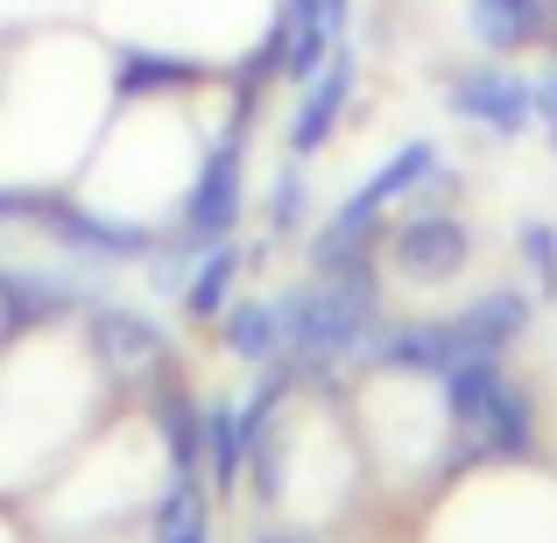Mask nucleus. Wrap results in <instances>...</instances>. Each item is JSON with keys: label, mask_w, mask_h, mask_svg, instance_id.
Wrapping results in <instances>:
<instances>
[{"label": "nucleus", "mask_w": 557, "mask_h": 543, "mask_svg": "<svg viewBox=\"0 0 557 543\" xmlns=\"http://www.w3.org/2000/svg\"><path fill=\"white\" fill-rule=\"evenodd\" d=\"M275 318H283L289 374H325V367L368 354V340L381 332L374 261H354V269H332V275H318V283L283 289V297H275Z\"/></svg>", "instance_id": "obj_1"}, {"label": "nucleus", "mask_w": 557, "mask_h": 543, "mask_svg": "<svg viewBox=\"0 0 557 543\" xmlns=\"http://www.w3.org/2000/svg\"><path fill=\"white\" fill-rule=\"evenodd\" d=\"M240 205H247V135H219L212 149L198 156V177L184 184L177 198V226L163 233L184 261H198L205 247L233 240L240 226Z\"/></svg>", "instance_id": "obj_2"}, {"label": "nucleus", "mask_w": 557, "mask_h": 543, "mask_svg": "<svg viewBox=\"0 0 557 543\" xmlns=\"http://www.w3.org/2000/svg\"><path fill=\"white\" fill-rule=\"evenodd\" d=\"M36 226L50 233L64 255H85V261H149L156 255V240L163 233H149L141 219H113V212H92V205H78V198H64V190H50L42 198V212H36Z\"/></svg>", "instance_id": "obj_3"}, {"label": "nucleus", "mask_w": 557, "mask_h": 543, "mask_svg": "<svg viewBox=\"0 0 557 543\" xmlns=\"http://www.w3.org/2000/svg\"><path fill=\"white\" fill-rule=\"evenodd\" d=\"M445 107L459 113V121L487 127V135L516 141V135H530V127H536V85L494 57V64H466L459 78L445 85Z\"/></svg>", "instance_id": "obj_4"}, {"label": "nucleus", "mask_w": 557, "mask_h": 543, "mask_svg": "<svg viewBox=\"0 0 557 543\" xmlns=\"http://www.w3.org/2000/svg\"><path fill=\"white\" fill-rule=\"evenodd\" d=\"M354 85H360V57H354V42H332V57H325V71H318L311 85H297V113H289V156L297 163H311L318 149H325L332 135H339V121H346V107H354Z\"/></svg>", "instance_id": "obj_5"}, {"label": "nucleus", "mask_w": 557, "mask_h": 543, "mask_svg": "<svg viewBox=\"0 0 557 543\" xmlns=\"http://www.w3.org/2000/svg\"><path fill=\"white\" fill-rule=\"evenodd\" d=\"M212 71L184 50H156V42H121L107 50V99L113 107H149V99H177L190 85H205Z\"/></svg>", "instance_id": "obj_6"}, {"label": "nucleus", "mask_w": 557, "mask_h": 543, "mask_svg": "<svg viewBox=\"0 0 557 543\" xmlns=\"http://www.w3.org/2000/svg\"><path fill=\"white\" fill-rule=\"evenodd\" d=\"M466 255H473V233H466V219L451 212H409L403 226L388 233V261L409 275V283H451V275L466 269Z\"/></svg>", "instance_id": "obj_7"}, {"label": "nucleus", "mask_w": 557, "mask_h": 543, "mask_svg": "<svg viewBox=\"0 0 557 543\" xmlns=\"http://www.w3.org/2000/svg\"><path fill=\"white\" fill-rule=\"evenodd\" d=\"M466 28L487 57L550 50L557 36V0H466Z\"/></svg>", "instance_id": "obj_8"}, {"label": "nucleus", "mask_w": 557, "mask_h": 543, "mask_svg": "<svg viewBox=\"0 0 557 543\" xmlns=\"http://www.w3.org/2000/svg\"><path fill=\"white\" fill-rule=\"evenodd\" d=\"M85 283L78 275H50V269H0V332H36L50 318L78 311Z\"/></svg>", "instance_id": "obj_9"}, {"label": "nucleus", "mask_w": 557, "mask_h": 543, "mask_svg": "<svg viewBox=\"0 0 557 543\" xmlns=\"http://www.w3.org/2000/svg\"><path fill=\"white\" fill-rule=\"evenodd\" d=\"M368 360L381 367H403V374H445V367H459L466 360V346H459V325H381L374 340H368Z\"/></svg>", "instance_id": "obj_10"}, {"label": "nucleus", "mask_w": 557, "mask_h": 543, "mask_svg": "<svg viewBox=\"0 0 557 543\" xmlns=\"http://www.w3.org/2000/svg\"><path fill=\"white\" fill-rule=\"evenodd\" d=\"M451 325H459L466 360H473V354H494V360H502L508 346H516L522 332H530V297H522V289H487V297L466 304V311L451 318Z\"/></svg>", "instance_id": "obj_11"}, {"label": "nucleus", "mask_w": 557, "mask_h": 543, "mask_svg": "<svg viewBox=\"0 0 557 543\" xmlns=\"http://www.w3.org/2000/svg\"><path fill=\"white\" fill-rule=\"evenodd\" d=\"M219 340H226L233 360H283V318H275V297H240L219 311Z\"/></svg>", "instance_id": "obj_12"}, {"label": "nucleus", "mask_w": 557, "mask_h": 543, "mask_svg": "<svg viewBox=\"0 0 557 543\" xmlns=\"http://www.w3.org/2000/svg\"><path fill=\"white\" fill-rule=\"evenodd\" d=\"M92 340H99V354L121 367V374H141V367L163 360V332H156L141 311H121V304H99Z\"/></svg>", "instance_id": "obj_13"}, {"label": "nucleus", "mask_w": 557, "mask_h": 543, "mask_svg": "<svg viewBox=\"0 0 557 543\" xmlns=\"http://www.w3.org/2000/svg\"><path fill=\"white\" fill-rule=\"evenodd\" d=\"M473 437L494 452V459H522V452L536 445V409H530V395H522L516 381H502V388H494V403L480 409Z\"/></svg>", "instance_id": "obj_14"}, {"label": "nucleus", "mask_w": 557, "mask_h": 543, "mask_svg": "<svg viewBox=\"0 0 557 543\" xmlns=\"http://www.w3.org/2000/svg\"><path fill=\"white\" fill-rule=\"evenodd\" d=\"M437 163H445V156H437V141H403V149H395L388 163H381L374 177L354 190V198L368 205V212H388L395 198H409V190L431 184V177H437Z\"/></svg>", "instance_id": "obj_15"}, {"label": "nucleus", "mask_w": 557, "mask_h": 543, "mask_svg": "<svg viewBox=\"0 0 557 543\" xmlns=\"http://www.w3.org/2000/svg\"><path fill=\"white\" fill-rule=\"evenodd\" d=\"M240 269H247V255L233 240H219V247H205L198 261H190V275H184V311L190 318H219L233 304V283H240Z\"/></svg>", "instance_id": "obj_16"}, {"label": "nucleus", "mask_w": 557, "mask_h": 543, "mask_svg": "<svg viewBox=\"0 0 557 543\" xmlns=\"http://www.w3.org/2000/svg\"><path fill=\"white\" fill-rule=\"evenodd\" d=\"M255 423H247V409L233 403H212L205 409V459H212V480L219 488H233V473H240V459L255 452Z\"/></svg>", "instance_id": "obj_17"}, {"label": "nucleus", "mask_w": 557, "mask_h": 543, "mask_svg": "<svg viewBox=\"0 0 557 543\" xmlns=\"http://www.w3.org/2000/svg\"><path fill=\"white\" fill-rule=\"evenodd\" d=\"M437 381H445V409H451V417L466 423V431H473V423H480V409L494 403V388H502L508 374H502V360H494V354H473V360L445 367Z\"/></svg>", "instance_id": "obj_18"}, {"label": "nucleus", "mask_w": 557, "mask_h": 543, "mask_svg": "<svg viewBox=\"0 0 557 543\" xmlns=\"http://www.w3.org/2000/svg\"><path fill=\"white\" fill-rule=\"evenodd\" d=\"M163 445H170V459H177V473H190V466L205 459V417L184 395H163Z\"/></svg>", "instance_id": "obj_19"}, {"label": "nucleus", "mask_w": 557, "mask_h": 543, "mask_svg": "<svg viewBox=\"0 0 557 543\" xmlns=\"http://www.w3.org/2000/svg\"><path fill=\"white\" fill-rule=\"evenodd\" d=\"M304 205H311V184H304V163H283L275 170V184H269V233L283 240V233H297L304 226Z\"/></svg>", "instance_id": "obj_20"}, {"label": "nucleus", "mask_w": 557, "mask_h": 543, "mask_svg": "<svg viewBox=\"0 0 557 543\" xmlns=\"http://www.w3.org/2000/svg\"><path fill=\"white\" fill-rule=\"evenodd\" d=\"M516 247H522V269H530V289L536 297H557V226L530 219V226L516 233Z\"/></svg>", "instance_id": "obj_21"}, {"label": "nucleus", "mask_w": 557, "mask_h": 543, "mask_svg": "<svg viewBox=\"0 0 557 543\" xmlns=\"http://www.w3.org/2000/svg\"><path fill=\"white\" fill-rule=\"evenodd\" d=\"M42 198L50 190H36V184H0V226H36Z\"/></svg>", "instance_id": "obj_22"}, {"label": "nucleus", "mask_w": 557, "mask_h": 543, "mask_svg": "<svg viewBox=\"0 0 557 543\" xmlns=\"http://www.w3.org/2000/svg\"><path fill=\"white\" fill-rule=\"evenodd\" d=\"M536 127H544L550 149H557V57L544 64V78H536Z\"/></svg>", "instance_id": "obj_23"}, {"label": "nucleus", "mask_w": 557, "mask_h": 543, "mask_svg": "<svg viewBox=\"0 0 557 543\" xmlns=\"http://www.w3.org/2000/svg\"><path fill=\"white\" fill-rule=\"evenodd\" d=\"M325 22H332V36H346L354 28V0H325Z\"/></svg>", "instance_id": "obj_24"}, {"label": "nucleus", "mask_w": 557, "mask_h": 543, "mask_svg": "<svg viewBox=\"0 0 557 543\" xmlns=\"http://www.w3.org/2000/svg\"><path fill=\"white\" fill-rule=\"evenodd\" d=\"M163 543H205V522H184V530H163Z\"/></svg>", "instance_id": "obj_25"}, {"label": "nucleus", "mask_w": 557, "mask_h": 543, "mask_svg": "<svg viewBox=\"0 0 557 543\" xmlns=\"http://www.w3.org/2000/svg\"><path fill=\"white\" fill-rule=\"evenodd\" d=\"M261 543H311L304 530H275V536H261Z\"/></svg>", "instance_id": "obj_26"}]
</instances>
